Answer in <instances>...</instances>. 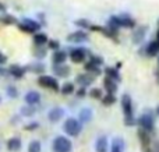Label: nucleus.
Wrapping results in <instances>:
<instances>
[{
    "instance_id": "a878e982",
    "label": "nucleus",
    "mask_w": 159,
    "mask_h": 152,
    "mask_svg": "<svg viewBox=\"0 0 159 152\" xmlns=\"http://www.w3.org/2000/svg\"><path fill=\"white\" fill-rule=\"evenodd\" d=\"M34 43H35L36 46H43L45 43H48V35L43 32L34 34Z\"/></svg>"
},
{
    "instance_id": "f8f14e48",
    "label": "nucleus",
    "mask_w": 159,
    "mask_h": 152,
    "mask_svg": "<svg viewBox=\"0 0 159 152\" xmlns=\"http://www.w3.org/2000/svg\"><path fill=\"white\" fill-rule=\"evenodd\" d=\"M39 101H41V94H39L38 91H30V92H27V95H25V103L30 106L38 105Z\"/></svg>"
},
{
    "instance_id": "79ce46f5",
    "label": "nucleus",
    "mask_w": 159,
    "mask_h": 152,
    "mask_svg": "<svg viewBox=\"0 0 159 152\" xmlns=\"http://www.w3.org/2000/svg\"><path fill=\"white\" fill-rule=\"evenodd\" d=\"M4 10H6V6L3 3H0V11H4Z\"/></svg>"
},
{
    "instance_id": "bb28decb",
    "label": "nucleus",
    "mask_w": 159,
    "mask_h": 152,
    "mask_svg": "<svg viewBox=\"0 0 159 152\" xmlns=\"http://www.w3.org/2000/svg\"><path fill=\"white\" fill-rule=\"evenodd\" d=\"M60 91H61V94H63V95H71V94H74V92H75L74 84H73V83H64L63 85H61Z\"/></svg>"
},
{
    "instance_id": "cd10ccee",
    "label": "nucleus",
    "mask_w": 159,
    "mask_h": 152,
    "mask_svg": "<svg viewBox=\"0 0 159 152\" xmlns=\"http://www.w3.org/2000/svg\"><path fill=\"white\" fill-rule=\"evenodd\" d=\"M42 151V145L38 140H34V141L30 142L28 145V152H41Z\"/></svg>"
},
{
    "instance_id": "423d86ee",
    "label": "nucleus",
    "mask_w": 159,
    "mask_h": 152,
    "mask_svg": "<svg viewBox=\"0 0 159 152\" xmlns=\"http://www.w3.org/2000/svg\"><path fill=\"white\" fill-rule=\"evenodd\" d=\"M38 84L43 88H48V89H52V91H59L60 87H59V83L55 77L52 75H41L38 78Z\"/></svg>"
},
{
    "instance_id": "9d476101",
    "label": "nucleus",
    "mask_w": 159,
    "mask_h": 152,
    "mask_svg": "<svg viewBox=\"0 0 159 152\" xmlns=\"http://www.w3.org/2000/svg\"><path fill=\"white\" fill-rule=\"evenodd\" d=\"M88 34L84 32V31H75V32L70 34L67 36V41L69 42H77V43H81V42H87L88 41Z\"/></svg>"
},
{
    "instance_id": "ea45409f",
    "label": "nucleus",
    "mask_w": 159,
    "mask_h": 152,
    "mask_svg": "<svg viewBox=\"0 0 159 152\" xmlns=\"http://www.w3.org/2000/svg\"><path fill=\"white\" fill-rule=\"evenodd\" d=\"M6 60H7V59H6V56L3 55L2 52H0V64H4V63H6Z\"/></svg>"
},
{
    "instance_id": "9b49d317",
    "label": "nucleus",
    "mask_w": 159,
    "mask_h": 152,
    "mask_svg": "<svg viewBox=\"0 0 159 152\" xmlns=\"http://www.w3.org/2000/svg\"><path fill=\"white\" fill-rule=\"evenodd\" d=\"M75 81H77L80 85H82V88H85V87L91 85V84L95 81V77L88 74V73H82V74H78L77 77H75Z\"/></svg>"
},
{
    "instance_id": "4be33fe9",
    "label": "nucleus",
    "mask_w": 159,
    "mask_h": 152,
    "mask_svg": "<svg viewBox=\"0 0 159 152\" xmlns=\"http://www.w3.org/2000/svg\"><path fill=\"white\" fill-rule=\"evenodd\" d=\"M53 71H55V74L57 75V77H67V75L70 74V69L69 66H66V64H59V66H53Z\"/></svg>"
},
{
    "instance_id": "2eb2a0df",
    "label": "nucleus",
    "mask_w": 159,
    "mask_h": 152,
    "mask_svg": "<svg viewBox=\"0 0 159 152\" xmlns=\"http://www.w3.org/2000/svg\"><path fill=\"white\" fill-rule=\"evenodd\" d=\"M103 88L107 94L115 95L116 92H117V83L113 81V80H110V78H107V77H105L103 78Z\"/></svg>"
},
{
    "instance_id": "f257e3e1",
    "label": "nucleus",
    "mask_w": 159,
    "mask_h": 152,
    "mask_svg": "<svg viewBox=\"0 0 159 152\" xmlns=\"http://www.w3.org/2000/svg\"><path fill=\"white\" fill-rule=\"evenodd\" d=\"M121 109L124 114V124L131 127L137 123V119L134 117V110H133V101L129 94H124L121 96Z\"/></svg>"
},
{
    "instance_id": "4468645a",
    "label": "nucleus",
    "mask_w": 159,
    "mask_h": 152,
    "mask_svg": "<svg viewBox=\"0 0 159 152\" xmlns=\"http://www.w3.org/2000/svg\"><path fill=\"white\" fill-rule=\"evenodd\" d=\"M63 116H64V109H61V108H53V109H50L49 113H48V119L52 123L59 122Z\"/></svg>"
},
{
    "instance_id": "412c9836",
    "label": "nucleus",
    "mask_w": 159,
    "mask_h": 152,
    "mask_svg": "<svg viewBox=\"0 0 159 152\" xmlns=\"http://www.w3.org/2000/svg\"><path fill=\"white\" fill-rule=\"evenodd\" d=\"M25 71H27V70H25L24 67L17 66V64H13V66H10V69H8V73H10L14 78H22Z\"/></svg>"
},
{
    "instance_id": "f704fd0d",
    "label": "nucleus",
    "mask_w": 159,
    "mask_h": 152,
    "mask_svg": "<svg viewBox=\"0 0 159 152\" xmlns=\"http://www.w3.org/2000/svg\"><path fill=\"white\" fill-rule=\"evenodd\" d=\"M7 95L8 96H11V98H17V89H16V87H13V85H10V87H7Z\"/></svg>"
},
{
    "instance_id": "a18cd8bd",
    "label": "nucleus",
    "mask_w": 159,
    "mask_h": 152,
    "mask_svg": "<svg viewBox=\"0 0 159 152\" xmlns=\"http://www.w3.org/2000/svg\"><path fill=\"white\" fill-rule=\"evenodd\" d=\"M158 69H159V56H158Z\"/></svg>"
},
{
    "instance_id": "0eeeda50",
    "label": "nucleus",
    "mask_w": 159,
    "mask_h": 152,
    "mask_svg": "<svg viewBox=\"0 0 159 152\" xmlns=\"http://www.w3.org/2000/svg\"><path fill=\"white\" fill-rule=\"evenodd\" d=\"M87 49L85 47H74V49L70 50V59H71L73 63L80 64V63H84L85 59H87Z\"/></svg>"
},
{
    "instance_id": "20e7f679",
    "label": "nucleus",
    "mask_w": 159,
    "mask_h": 152,
    "mask_svg": "<svg viewBox=\"0 0 159 152\" xmlns=\"http://www.w3.org/2000/svg\"><path fill=\"white\" fill-rule=\"evenodd\" d=\"M73 150V144L67 137L59 136L55 138L53 141V151L55 152H71Z\"/></svg>"
},
{
    "instance_id": "f03ea898",
    "label": "nucleus",
    "mask_w": 159,
    "mask_h": 152,
    "mask_svg": "<svg viewBox=\"0 0 159 152\" xmlns=\"http://www.w3.org/2000/svg\"><path fill=\"white\" fill-rule=\"evenodd\" d=\"M106 27L110 28V29H115V31H117L119 28H121V27L133 28V27H135V21L130 16H113V17H110Z\"/></svg>"
},
{
    "instance_id": "5701e85b",
    "label": "nucleus",
    "mask_w": 159,
    "mask_h": 152,
    "mask_svg": "<svg viewBox=\"0 0 159 152\" xmlns=\"http://www.w3.org/2000/svg\"><path fill=\"white\" fill-rule=\"evenodd\" d=\"M145 53L147 56H157L159 55V42L158 41H152L147 45L145 47Z\"/></svg>"
},
{
    "instance_id": "f3484780",
    "label": "nucleus",
    "mask_w": 159,
    "mask_h": 152,
    "mask_svg": "<svg viewBox=\"0 0 159 152\" xmlns=\"http://www.w3.org/2000/svg\"><path fill=\"white\" fill-rule=\"evenodd\" d=\"M84 69H85V73L93 75V77H98V75L102 74L101 67L96 66V64H93V63H91V61H87V63L84 64Z\"/></svg>"
},
{
    "instance_id": "ddd939ff",
    "label": "nucleus",
    "mask_w": 159,
    "mask_h": 152,
    "mask_svg": "<svg viewBox=\"0 0 159 152\" xmlns=\"http://www.w3.org/2000/svg\"><path fill=\"white\" fill-rule=\"evenodd\" d=\"M137 137L141 142V148L144 147H151V137H149V133L143 128H138L137 131Z\"/></svg>"
},
{
    "instance_id": "6ab92c4d",
    "label": "nucleus",
    "mask_w": 159,
    "mask_h": 152,
    "mask_svg": "<svg viewBox=\"0 0 159 152\" xmlns=\"http://www.w3.org/2000/svg\"><path fill=\"white\" fill-rule=\"evenodd\" d=\"M105 75L107 78H110V80L116 81V83H120V80H121L120 74H119V70L115 69V67H106L105 69Z\"/></svg>"
},
{
    "instance_id": "473e14b6",
    "label": "nucleus",
    "mask_w": 159,
    "mask_h": 152,
    "mask_svg": "<svg viewBox=\"0 0 159 152\" xmlns=\"http://www.w3.org/2000/svg\"><path fill=\"white\" fill-rule=\"evenodd\" d=\"M89 61H91V63H93V64H96V66H99V67L103 64V59H102L101 56H96V55H92V56H91Z\"/></svg>"
},
{
    "instance_id": "72a5a7b5",
    "label": "nucleus",
    "mask_w": 159,
    "mask_h": 152,
    "mask_svg": "<svg viewBox=\"0 0 159 152\" xmlns=\"http://www.w3.org/2000/svg\"><path fill=\"white\" fill-rule=\"evenodd\" d=\"M48 46H49V49H52V50H59L60 49V43H59V41H48Z\"/></svg>"
},
{
    "instance_id": "39448f33",
    "label": "nucleus",
    "mask_w": 159,
    "mask_h": 152,
    "mask_svg": "<svg viewBox=\"0 0 159 152\" xmlns=\"http://www.w3.org/2000/svg\"><path fill=\"white\" fill-rule=\"evenodd\" d=\"M137 123L140 124V128L148 131L149 134H151L152 131H154V128H155V119H154V116H152L151 113H144L143 116L137 120Z\"/></svg>"
},
{
    "instance_id": "7c9ffc66",
    "label": "nucleus",
    "mask_w": 159,
    "mask_h": 152,
    "mask_svg": "<svg viewBox=\"0 0 159 152\" xmlns=\"http://www.w3.org/2000/svg\"><path fill=\"white\" fill-rule=\"evenodd\" d=\"M21 113L24 114V116H32V114L35 113V108H34V106L27 105V106H24V108L21 109Z\"/></svg>"
},
{
    "instance_id": "c03bdc74",
    "label": "nucleus",
    "mask_w": 159,
    "mask_h": 152,
    "mask_svg": "<svg viewBox=\"0 0 159 152\" xmlns=\"http://www.w3.org/2000/svg\"><path fill=\"white\" fill-rule=\"evenodd\" d=\"M157 114H158V116H159V106H158V108H157Z\"/></svg>"
},
{
    "instance_id": "aec40b11",
    "label": "nucleus",
    "mask_w": 159,
    "mask_h": 152,
    "mask_svg": "<svg viewBox=\"0 0 159 152\" xmlns=\"http://www.w3.org/2000/svg\"><path fill=\"white\" fill-rule=\"evenodd\" d=\"M95 151L96 152H107V138L105 136L98 137L95 142Z\"/></svg>"
},
{
    "instance_id": "c9c22d12",
    "label": "nucleus",
    "mask_w": 159,
    "mask_h": 152,
    "mask_svg": "<svg viewBox=\"0 0 159 152\" xmlns=\"http://www.w3.org/2000/svg\"><path fill=\"white\" fill-rule=\"evenodd\" d=\"M31 67H32V71H35V73H42V71H43V70H45V66H43V64H42V63H36V64H32V66H31Z\"/></svg>"
},
{
    "instance_id": "b1692460",
    "label": "nucleus",
    "mask_w": 159,
    "mask_h": 152,
    "mask_svg": "<svg viewBox=\"0 0 159 152\" xmlns=\"http://www.w3.org/2000/svg\"><path fill=\"white\" fill-rule=\"evenodd\" d=\"M21 145H22L21 140L17 138V137H13V138H10L7 141V150L8 151H13V152L20 151V150H21Z\"/></svg>"
},
{
    "instance_id": "393cba45",
    "label": "nucleus",
    "mask_w": 159,
    "mask_h": 152,
    "mask_svg": "<svg viewBox=\"0 0 159 152\" xmlns=\"http://www.w3.org/2000/svg\"><path fill=\"white\" fill-rule=\"evenodd\" d=\"M124 151V141L120 137H116L112 141V147H110V152H123Z\"/></svg>"
},
{
    "instance_id": "a19ab883",
    "label": "nucleus",
    "mask_w": 159,
    "mask_h": 152,
    "mask_svg": "<svg viewBox=\"0 0 159 152\" xmlns=\"http://www.w3.org/2000/svg\"><path fill=\"white\" fill-rule=\"evenodd\" d=\"M6 73H7V71H6V70H4V69H3V67H2V66H0V75H4V74H6Z\"/></svg>"
},
{
    "instance_id": "c85d7f7f",
    "label": "nucleus",
    "mask_w": 159,
    "mask_h": 152,
    "mask_svg": "<svg viewBox=\"0 0 159 152\" xmlns=\"http://www.w3.org/2000/svg\"><path fill=\"white\" fill-rule=\"evenodd\" d=\"M102 103H103L105 106H112L113 103H116V96L115 95L106 94L105 96H102Z\"/></svg>"
},
{
    "instance_id": "dca6fc26",
    "label": "nucleus",
    "mask_w": 159,
    "mask_h": 152,
    "mask_svg": "<svg viewBox=\"0 0 159 152\" xmlns=\"http://www.w3.org/2000/svg\"><path fill=\"white\" fill-rule=\"evenodd\" d=\"M67 59V53L64 50H56L52 56V60H53V66H59V64H64Z\"/></svg>"
},
{
    "instance_id": "e433bc0d",
    "label": "nucleus",
    "mask_w": 159,
    "mask_h": 152,
    "mask_svg": "<svg viewBox=\"0 0 159 152\" xmlns=\"http://www.w3.org/2000/svg\"><path fill=\"white\" fill-rule=\"evenodd\" d=\"M2 21L4 22V24H16L17 20L14 18V17H11V16H6V17H3L2 18Z\"/></svg>"
},
{
    "instance_id": "c756f323",
    "label": "nucleus",
    "mask_w": 159,
    "mask_h": 152,
    "mask_svg": "<svg viewBox=\"0 0 159 152\" xmlns=\"http://www.w3.org/2000/svg\"><path fill=\"white\" fill-rule=\"evenodd\" d=\"M89 96L93 98V99H102V96H103V92H102L101 88H92L89 91Z\"/></svg>"
},
{
    "instance_id": "4c0bfd02",
    "label": "nucleus",
    "mask_w": 159,
    "mask_h": 152,
    "mask_svg": "<svg viewBox=\"0 0 159 152\" xmlns=\"http://www.w3.org/2000/svg\"><path fill=\"white\" fill-rule=\"evenodd\" d=\"M85 95H87V91H85V88H82V87H81V88L77 91V96L78 98H84Z\"/></svg>"
},
{
    "instance_id": "37998d69",
    "label": "nucleus",
    "mask_w": 159,
    "mask_h": 152,
    "mask_svg": "<svg viewBox=\"0 0 159 152\" xmlns=\"http://www.w3.org/2000/svg\"><path fill=\"white\" fill-rule=\"evenodd\" d=\"M155 41L159 42V29H158V32H157V39H155Z\"/></svg>"
},
{
    "instance_id": "58836bf2",
    "label": "nucleus",
    "mask_w": 159,
    "mask_h": 152,
    "mask_svg": "<svg viewBox=\"0 0 159 152\" xmlns=\"http://www.w3.org/2000/svg\"><path fill=\"white\" fill-rule=\"evenodd\" d=\"M38 126H39L38 123H30L25 128H27V130H35V128H38Z\"/></svg>"
},
{
    "instance_id": "1a4fd4ad",
    "label": "nucleus",
    "mask_w": 159,
    "mask_h": 152,
    "mask_svg": "<svg viewBox=\"0 0 159 152\" xmlns=\"http://www.w3.org/2000/svg\"><path fill=\"white\" fill-rule=\"evenodd\" d=\"M147 32H148V27H147V25H140V27H137L131 35L133 43H135V45L141 43V42L144 41V38L147 36Z\"/></svg>"
},
{
    "instance_id": "2f4dec72",
    "label": "nucleus",
    "mask_w": 159,
    "mask_h": 152,
    "mask_svg": "<svg viewBox=\"0 0 159 152\" xmlns=\"http://www.w3.org/2000/svg\"><path fill=\"white\" fill-rule=\"evenodd\" d=\"M75 25H77V27H81V28H89L91 29V27H92V24H91L89 21H88V20H77V21L74 22Z\"/></svg>"
},
{
    "instance_id": "7ed1b4c3",
    "label": "nucleus",
    "mask_w": 159,
    "mask_h": 152,
    "mask_svg": "<svg viewBox=\"0 0 159 152\" xmlns=\"http://www.w3.org/2000/svg\"><path fill=\"white\" fill-rule=\"evenodd\" d=\"M63 128H64V131H66L67 136L77 137L78 134L81 133V130H82V124L78 122L77 119H74V117H69V119L64 122Z\"/></svg>"
},
{
    "instance_id": "6e6552de",
    "label": "nucleus",
    "mask_w": 159,
    "mask_h": 152,
    "mask_svg": "<svg viewBox=\"0 0 159 152\" xmlns=\"http://www.w3.org/2000/svg\"><path fill=\"white\" fill-rule=\"evenodd\" d=\"M20 29L25 31V32H30V34H36V31H39L41 28V24L35 20H31V18H25L22 22H20Z\"/></svg>"
},
{
    "instance_id": "a211bd4d",
    "label": "nucleus",
    "mask_w": 159,
    "mask_h": 152,
    "mask_svg": "<svg viewBox=\"0 0 159 152\" xmlns=\"http://www.w3.org/2000/svg\"><path fill=\"white\" fill-rule=\"evenodd\" d=\"M92 110H91L89 108H84V109H81L80 110V120L78 122L81 123V124H85V123H88V122H91L92 120Z\"/></svg>"
}]
</instances>
